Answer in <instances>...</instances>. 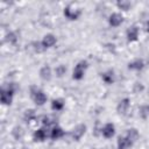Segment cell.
Listing matches in <instances>:
<instances>
[{
	"instance_id": "1",
	"label": "cell",
	"mask_w": 149,
	"mask_h": 149,
	"mask_svg": "<svg viewBox=\"0 0 149 149\" xmlns=\"http://www.w3.org/2000/svg\"><path fill=\"white\" fill-rule=\"evenodd\" d=\"M15 93V83H9L7 86H2L0 91V100L5 106H10Z\"/></svg>"
},
{
	"instance_id": "2",
	"label": "cell",
	"mask_w": 149,
	"mask_h": 149,
	"mask_svg": "<svg viewBox=\"0 0 149 149\" xmlns=\"http://www.w3.org/2000/svg\"><path fill=\"white\" fill-rule=\"evenodd\" d=\"M30 98L34 101V104L36 106H43L45 105L47 100H48V95L45 94V92L36 86H31L30 87Z\"/></svg>"
},
{
	"instance_id": "3",
	"label": "cell",
	"mask_w": 149,
	"mask_h": 149,
	"mask_svg": "<svg viewBox=\"0 0 149 149\" xmlns=\"http://www.w3.org/2000/svg\"><path fill=\"white\" fill-rule=\"evenodd\" d=\"M87 68H88V62L86 59L79 61L74 65V68L72 70V79H74V80H81L85 77V73L87 71Z\"/></svg>"
},
{
	"instance_id": "4",
	"label": "cell",
	"mask_w": 149,
	"mask_h": 149,
	"mask_svg": "<svg viewBox=\"0 0 149 149\" xmlns=\"http://www.w3.org/2000/svg\"><path fill=\"white\" fill-rule=\"evenodd\" d=\"M63 15L65 16V19H68L69 21H76L79 19V16L81 15V10L79 8H74L71 5L64 7L63 9Z\"/></svg>"
},
{
	"instance_id": "5",
	"label": "cell",
	"mask_w": 149,
	"mask_h": 149,
	"mask_svg": "<svg viewBox=\"0 0 149 149\" xmlns=\"http://www.w3.org/2000/svg\"><path fill=\"white\" fill-rule=\"evenodd\" d=\"M123 23V15L119 12H114L108 16V24L113 28H118Z\"/></svg>"
},
{
	"instance_id": "6",
	"label": "cell",
	"mask_w": 149,
	"mask_h": 149,
	"mask_svg": "<svg viewBox=\"0 0 149 149\" xmlns=\"http://www.w3.org/2000/svg\"><path fill=\"white\" fill-rule=\"evenodd\" d=\"M139 36H140V29H139V27L136 24L130 26L126 31V37H127V41L129 43L136 42L139 40Z\"/></svg>"
},
{
	"instance_id": "7",
	"label": "cell",
	"mask_w": 149,
	"mask_h": 149,
	"mask_svg": "<svg viewBox=\"0 0 149 149\" xmlns=\"http://www.w3.org/2000/svg\"><path fill=\"white\" fill-rule=\"evenodd\" d=\"M56 43H57V37H56V35H54V34H51V33L45 34V35L43 36L42 41H41V44H42V47L44 48V50L55 47Z\"/></svg>"
},
{
	"instance_id": "8",
	"label": "cell",
	"mask_w": 149,
	"mask_h": 149,
	"mask_svg": "<svg viewBox=\"0 0 149 149\" xmlns=\"http://www.w3.org/2000/svg\"><path fill=\"white\" fill-rule=\"evenodd\" d=\"M86 125H84V123H79V125H77L72 130H71V137H72V140L73 141H79L84 135H85V133H86Z\"/></svg>"
},
{
	"instance_id": "9",
	"label": "cell",
	"mask_w": 149,
	"mask_h": 149,
	"mask_svg": "<svg viewBox=\"0 0 149 149\" xmlns=\"http://www.w3.org/2000/svg\"><path fill=\"white\" fill-rule=\"evenodd\" d=\"M129 107H130V99L129 98H122L118 105H116V112L120 114V115H126L129 111Z\"/></svg>"
},
{
	"instance_id": "10",
	"label": "cell",
	"mask_w": 149,
	"mask_h": 149,
	"mask_svg": "<svg viewBox=\"0 0 149 149\" xmlns=\"http://www.w3.org/2000/svg\"><path fill=\"white\" fill-rule=\"evenodd\" d=\"M101 135L106 139L109 140L112 137H114L115 135V125L113 122H107L104 125V127L101 128Z\"/></svg>"
},
{
	"instance_id": "11",
	"label": "cell",
	"mask_w": 149,
	"mask_h": 149,
	"mask_svg": "<svg viewBox=\"0 0 149 149\" xmlns=\"http://www.w3.org/2000/svg\"><path fill=\"white\" fill-rule=\"evenodd\" d=\"M144 66H146V63L142 58H135L127 64V68L130 71H141L144 69Z\"/></svg>"
},
{
	"instance_id": "12",
	"label": "cell",
	"mask_w": 149,
	"mask_h": 149,
	"mask_svg": "<svg viewBox=\"0 0 149 149\" xmlns=\"http://www.w3.org/2000/svg\"><path fill=\"white\" fill-rule=\"evenodd\" d=\"M48 137V132L45 127H41L37 128L34 133H33V140L34 142H44Z\"/></svg>"
},
{
	"instance_id": "13",
	"label": "cell",
	"mask_w": 149,
	"mask_h": 149,
	"mask_svg": "<svg viewBox=\"0 0 149 149\" xmlns=\"http://www.w3.org/2000/svg\"><path fill=\"white\" fill-rule=\"evenodd\" d=\"M38 74H40V78H41L42 80H44V81L51 80V78H52V70H51L50 65L44 64V65L40 69Z\"/></svg>"
},
{
	"instance_id": "14",
	"label": "cell",
	"mask_w": 149,
	"mask_h": 149,
	"mask_svg": "<svg viewBox=\"0 0 149 149\" xmlns=\"http://www.w3.org/2000/svg\"><path fill=\"white\" fill-rule=\"evenodd\" d=\"M64 134H65L64 129H63L62 127H59V126H57V125H56V126H54V127L51 128L49 136H50V139H51V140L56 141V140L62 139V137L64 136Z\"/></svg>"
},
{
	"instance_id": "15",
	"label": "cell",
	"mask_w": 149,
	"mask_h": 149,
	"mask_svg": "<svg viewBox=\"0 0 149 149\" xmlns=\"http://www.w3.org/2000/svg\"><path fill=\"white\" fill-rule=\"evenodd\" d=\"M101 79L107 85L114 84V81H115V73H114V71L113 70H106V71H104L101 73Z\"/></svg>"
},
{
	"instance_id": "16",
	"label": "cell",
	"mask_w": 149,
	"mask_h": 149,
	"mask_svg": "<svg viewBox=\"0 0 149 149\" xmlns=\"http://www.w3.org/2000/svg\"><path fill=\"white\" fill-rule=\"evenodd\" d=\"M134 142H132L126 135L125 136H120L118 139V142H116V146H118V149H130L133 147Z\"/></svg>"
},
{
	"instance_id": "17",
	"label": "cell",
	"mask_w": 149,
	"mask_h": 149,
	"mask_svg": "<svg viewBox=\"0 0 149 149\" xmlns=\"http://www.w3.org/2000/svg\"><path fill=\"white\" fill-rule=\"evenodd\" d=\"M65 106V101L62 99V98H56V99H52L51 102H50V107L54 112H61Z\"/></svg>"
},
{
	"instance_id": "18",
	"label": "cell",
	"mask_w": 149,
	"mask_h": 149,
	"mask_svg": "<svg viewBox=\"0 0 149 149\" xmlns=\"http://www.w3.org/2000/svg\"><path fill=\"white\" fill-rule=\"evenodd\" d=\"M126 136L132 141V142H136L137 141V139L140 137V134H139V132H137V129L136 128H129V129H127V133H126Z\"/></svg>"
},
{
	"instance_id": "19",
	"label": "cell",
	"mask_w": 149,
	"mask_h": 149,
	"mask_svg": "<svg viewBox=\"0 0 149 149\" xmlns=\"http://www.w3.org/2000/svg\"><path fill=\"white\" fill-rule=\"evenodd\" d=\"M35 118H36V114H35V111L34 109H27L24 112V114H23V120L27 123H29L30 121H33Z\"/></svg>"
},
{
	"instance_id": "20",
	"label": "cell",
	"mask_w": 149,
	"mask_h": 149,
	"mask_svg": "<svg viewBox=\"0 0 149 149\" xmlns=\"http://www.w3.org/2000/svg\"><path fill=\"white\" fill-rule=\"evenodd\" d=\"M116 6H118L119 9L128 10V9H130V7H132V2L128 1V0H119V1L116 2Z\"/></svg>"
},
{
	"instance_id": "21",
	"label": "cell",
	"mask_w": 149,
	"mask_h": 149,
	"mask_svg": "<svg viewBox=\"0 0 149 149\" xmlns=\"http://www.w3.org/2000/svg\"><path fill=\"white\" fill-rule=\"evenodd\" d=\"M65 72H66V66L63 65V64H59V65H57V66L55 68V73H56V76H57L58 78L63 77V76L65 74Z\"/></svg>"
},
{
	"instance_id": "22",
	"label": "cell",
	"mask_w": 149,
	"mask_h": 149,
	"mask_svg": "<svg viewBox=\"0 0 149 149\" xmlns=\"http://www.w3.org/2000/svg\"><path fill=\"white\" fill-rule=\"evenodd\" d=\"M42 125H43V127H50V126H56L55 125V120L54 119H51L49 115H45V116H43V119H42Z\"/></svg>"
},
{
	"instance_id": "23",
	"label": "cell",
	"mask_w": 149,
	"mask_h": 149,
	"mask_svg": "<svg viewBox=\"0 0 149 149\" xmlns=\"http://www.w3.org/2000/svg\"><path fill=\"white\" fill-rule=\"evenodd\" d=\"M6 41H7L8 43H10V44H15V43L17 42V36H16V34H15L14 31H9V33L7 34V36H6Z\"/></svg>"
},
{
	"instance_id": "24",
	"label": "cell",
	"mask_w": 149,
	"mask_h": 149,
	"mask_svg": "<svg viewBox=\"0 0 149 149\" xmlns=\"http://www.w3.org/2000/svg\"><path fill=\"white\" fill-rule=\"evenodd\" d=\"M146 30H147V33H149V20L146 23Z\"/></svg>"
},
{
	"instance_id": "25",
	"label": "cell",
	"mask_w": 149,
	"mask_h": 149,
	"mask_svg": "<svg viewBox=\"0 0 149 149\" xmlns=\"http://www.w3.org/2000/svg\"><path fill=\"white\" fill-rule=\"evenodd\" d=\"M148 112H149V107H148Z\"/></svg>"
}]
</instances>
